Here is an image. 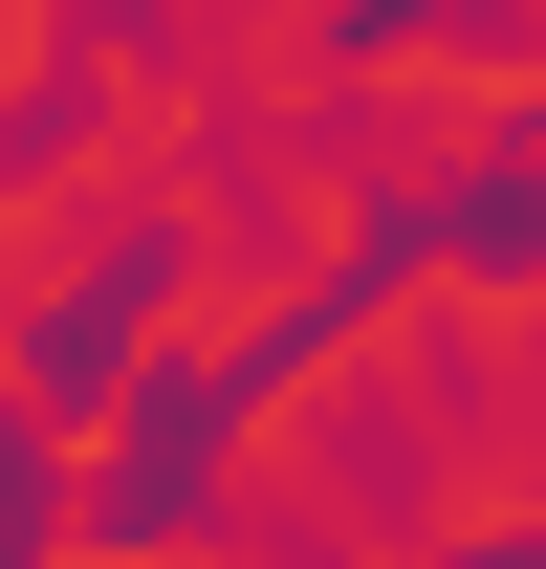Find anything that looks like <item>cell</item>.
I'll list each match as a JSON object with an SVG mask.
<instances>
[{
  "mask_svg": "<svg viewBox=\"0 0 546 569\" xmlns=\"http://www.w3.org/2000/svg\"><path fill=\"white\" fill-rule=\"evenodd\" d=\"M175 307V219H110L44 307H22V395L44 417H132V329Z\"/></svg>",
  "mask_w": 546,
  "mask_h": 569,
  "instance_id": "6da1fadb",
  "label": "cell"
},
{
  "mask_svg": "<svg viewBox=\"0 0 546 569\" xmlns=\"http://www.w3.org/2000/svg\"><path fill=\"white\" fill-rule=\"evenodd\" d=\"M88 132H110L88 67H22V88H0V176H44V153H88Z\"/></svg>",
  "mask_w": 546,
  "mask_h": 569,
  "instance_id": "7a4b0ae2",
  "label": "cell"
}]
</instances>
